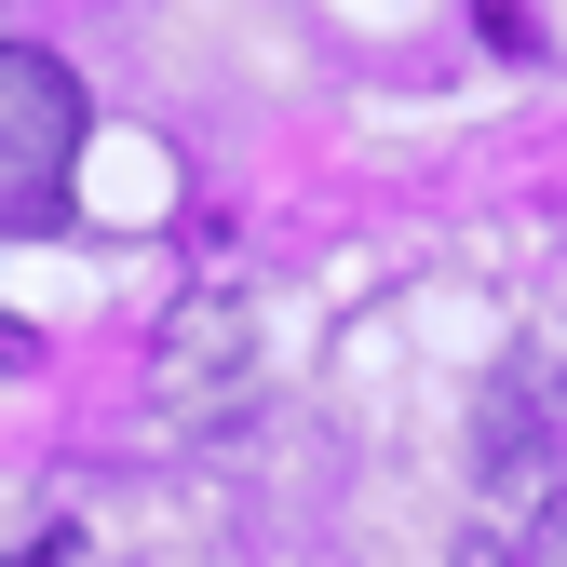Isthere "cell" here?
<instances>
[{"instance_id":"obj_1","label":"cell","mask_w":567,"mask_h":567,"mask_svg":"<svg viewBox=\"0 0 567 567\" xmlns=\"http://www.w3.org/2000/svg\"><path fill=\"white\" fill-rule=\"evenodd\" d=\"M82 189V82L41 41H0V230H54Z\"/></svg>"},{"instance_id":"obj_2","label":"cell","mask_w":567,"mask_h":567,"mask_svg":"<svg viewBox=\"0 0 567 567\" xmlns=\"http://www.w3.org/2000/svg\"><path fill=\"white\" fill-rule=\"evenodd\" d=\"M14 567H109V554H95V540H82V527H41V540H28V554H14Z\"/></svg>"}]
</instances>
